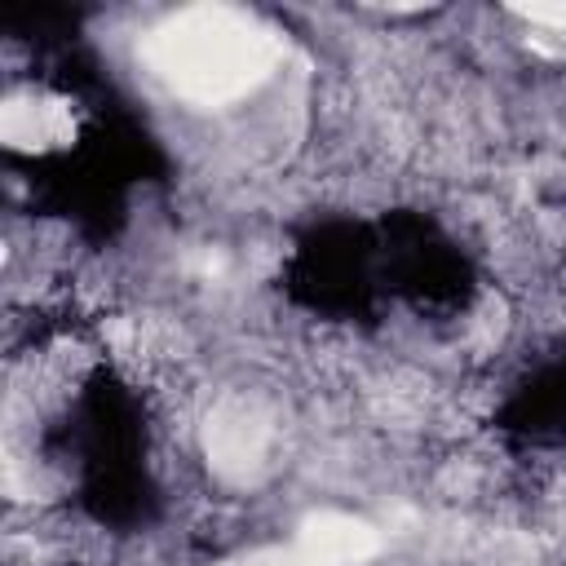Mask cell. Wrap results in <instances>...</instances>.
Here are the masks:
<instances>
[{"mask_svg": "<svg viewBox=\"0 0 566 566\" xmlns=\"http://www.w3.org/2000/svg\"><path fill=\"white\" fill-rule=\"evenodd\" d=\"M376 548H380V535L371 522L354 513H314L296 526L287 544H270L221 566H358Z\"/></svg>", "mask_w": 566, "mask_h": 566, "instance_id": "cell-3", "label": "cell"}, {"mask_svg": "<svg viewBox=\"0 0 566 566\" xmlns=\"http://www.w3.org/2000/svg\"><path fill=\"white\" fill-rule=\"evenodd\" d=\"M283 35L252 9L190 4L164 13L137 40L146 75L181 106L230 111L256 97L283 66Z\"/></svg>", "mask_w": 566, "mask_h": 566, "instance_id": "cell-1", "label": "cell"}, {"mask_svg": "<svg viewBox=\"0 0 566 566\" xmlns=\"http://www.w3.org/2000/svg\"><path fill=\"white\" fill-rule=\"evenodd\" d=\"M279 447V411L256 394H226L208 407L203 420V451L217 478L226 482H256L270 473Z\"/></svg>", "mask_w": 566, "mask_h": 566, "instance_id": "cell-2", "label": "cell"}, {"mask_svg": "<svg viewBox=\"0 0 566 566\" xmlns=\"http://www.w3.org/2000/svg\"><path fill=\"white\" fill-rule=\"evenodd\" d=\"M0 133H4V146L9 150H22V155L57 150V146H66L75 137L71 97L49 93V88H35V84L9 88L4 93V106H0Z\"/></svg>", "mask_w": 566, "mask_h": 566, "instance_id": "cell-4", "label": "cell"}]
</instances>
